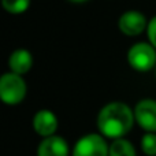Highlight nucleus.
Listing matches in <instances>:
<instances>
[{
    "instance_id": "10",
    "label": "nucleus",
    "mask_w": 156,
    "mask_h": 156,
    "mask_svg": "<svg viewBox=\"0 0 156 156\" xmlns=\"http://www.w3.org/2000/svg\"><path fill=\"white\" fill-rule=\"evenodd\" d=\"M110 156H137L134 145L125 138H116L110 145Z\"/></svg>"
},
{
    "instance_id": "2",
    "label": "nucleus",
    "mask_w": 156,
    "mask_h": 156,
    "mask_svg": "<svg viewBox=\"0 0 156 156\" xmlns=\"http://www.w3.org/2000/svg\"><path fill=\"white\" fill-rule=\"evenodd\" d=\"M26 82L22 76L12 71L3 74L0 78V99L8 105H16L26 96Z\"/></svg>"
},
{
    "instance_id": "12",
    "label": "nucleus",
    "mask_w": 156,
    "mask_h": 156,
    "mask_svg": "<svg viewBox=\"0 0 156 156\" xmlns=\"http://www.w3.org/2000/svg\"><path fill=\"white\" fill-rule=\"evenodd\" d=\"M141 149L145 155L156 156V133H147L141 138Z\"/></svg>"
},
{
    "instance_id": "3",
    "label": "nucleus",
    "mask_w": 156,
    "mask_h": 156,
    "mask_svg": "<svg viewBox=\"0 0 156 156\" xmlns=\"http://www.w3.org/2000/svg\"><path fill=\"white\" fill-rule=\"evenodd\" d=\"M130 67L140 73H147L156 67V49L151 43H136L127 51Z\"/></svg>"
},
{
    "instance_id": "7",
    "label": "nucleus",
    "mask_w": 156,
    "mask_h": 156,
    "mask_svg": "<svg viewBox=\"0 0 156 156\" xmlns=\"http://www.w3.org/2000/svg\"><path fill=\"white\" fill-rule=\"evenodd\" d=\"M33 129L43 138L54 136L58 129V118L52 111L40 110L33 116Z\"/></svg>"
},
{
    "instance_id": "8",
    "label": "nucleus",
    "mask_w": 156,
    "mask_h": 156,
    "mask_svg": "<svg viewBox=\"0 0 156 156\" xmlns=\"http://www.w3.org/2000/svg\"><path fill=\"white\" fill-rule=\"evenodd\" d=\"M37 156H69V144L60 136L45 137L38 144Z\"/></svg>"
},
{
    "instance_id": "9",
    "label": "nucleus",
    "mask_w": 156,
    "mask_h": 156,
    "mask_svg": "<svg viewBox=\"0 0 156 156\" xmlns=\"http://www.w3.org/2000/svg\"><path fill=\"white\" fill-rule=\"evenodd\" d=\"M33 66V56L27 49L19 48L11 52L10 58H8V67L10 71L19 76H23L32 69Z\"/></svg>"
},
{
    "instance_id": "6",
    "label": "nucleus",
    "mask_w": 156,
    "mask_h": 156,
    "mask_svg": "<svg viewBox=\"0 0 156 156\" xmlns=\"http://www.w3.org/2000/svg\"><path fill=\"white\" fill-rule=\"evenodd\" d=\"M118 27L123 34L134 37V36H140L148 27V21L140 11L129 10L119 16Z\"/></svg>"
},
{
    "instance_id": "1",
    "label": "nucleus",
    "mask_w": 156,
    "mask_h": 156,
    "mask_svg": "<svg viewBox=\"0 0 156 156\" xmlns=\"http://www.w3.org/2000/svg\"><path fill=\"white\" fill-rule=\"evenodd\" d=\"M134 121V111H132L129 105L121 101H112L100 110L97 115V127L101 136L116 140L132 130Z\"/></svg>"
},
{
    "instance_id": "13",
    "label": "nucleus",
    "mask_w": 156,
    "mask_h": 156,
    "mask_svg": "<svg viewBox=\"0 0 156 156\" xmlns=\"http://www.w3.org/2000/svg\"><path fill=\"white\" fill-rule=\"evenodd\" d=\"M147 34H148V40L156 49V15L152 19L148 21V27H147Z\"/></svg>"
},
{
    "instance_id": "14",
    "label": "nucleus",
    "mask_w": 156,
    "mask_h": 156,
    "mask_svg": "<svg viewBox=\"0 0 156 156\" xmlns=\"http://www.w3.org/2000/svg\"><path fill=\"white\" fill-rule=\"evenodd\" d=\"M70 2H73V3H85V2H88V0H70Z\"/></svg>"
},
{
    "instance_id": "5",
    "label": "nucleus",
    "mask_w": 156,
    "mask_h": 156,
    "mask_svg": "<svg viewBox=\"0 0 156 156\" xmlns=\"http://www.w3.org/2000/svg\"><path fill=\"white\" fill-rule=\"evenodd\" d=\"M136 122L147 133H156V100L143 99L134 107Z\"/></svg>"
},
{
    "instance_id": "11",
    "label": "nucleus",
    "mask_w": 156,
    "mask_h": 156,
    "mask_svg": "<svg viewBox=\"0 0 156 156\" xmlns=\"http://www.w3.org/2000/svg\"><path fill=\"white\" fill-rule=\"evenodd\" d=\"M2 5L7 12L18 15L29 8L30 0H2Z\"/></svg>"
},
{
    "instance_id": "4",
    "label": "nucleus",
    "mask_w": 156,
    "mask_h": 156,
    "mask_svg": "<svg viewBox=\"0 0 156 156\" xmlns=\"http://www.w3.org/2000/svg\"><path fill=\"white\" fill-rule=\"evenodd\" d=\"M73 156H110V147L103 136L90 133L81 137L76 143Z\"/></svg>"
}]
</instances>
